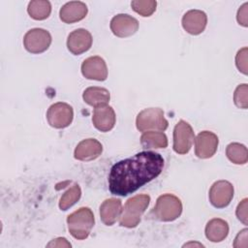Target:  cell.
<instances>
[{"mask_svg": "<svg viewBox=\"0 0 248 248\" xmlns=\"http://www.w3.org/2000/svg\"><path fill=\"white\" fill-rule=\"evenodd\" d=\"M95 223L93 212L89 207H80L67 217L68 230L76 239H85Z\"/></svg>", "mask_w": 248, "mask_h": 248, "instance_id": "cell-3", "label": "cell"}, {"mask_svg": "<svg viewBox=\"0 0 248 248\" xmlns=\"http://www.w3.org/2000/svg\"><path fill=\"white\" fill-rule=\"evenodd\" d=\"M109 26L115 36L126 38L134 35L138 31L139 21L127 14H119L111 18Z\"/></svg>", "mask_w": 248, "mask_h": 248, "instance_id": "cell-11", "label": "cell"}, {"mask_svg": "<svg viewBox=\"0 0 248 248\" xmlns=\"http://www.w3.org/2000/svg\"><path fill=\"white\" fill-rule=\"evenodd\" d=\"M103 151V145L95 139H86L78 143L74 155L79 161H91L98 158Z\"/></svg>", "mask_w": 248, "mask_h": 248, "instance_id": "cell-16", "label": "cell"}, {"mask_svg": "<svg viewBox=\"0 0 248 248\" xmlns=\"http://www.w3.org/2000/svg\"><path fill=\"white\" fill-rule=\"evenodd\" d=\"M163 157L153 151H142L114 164L108 175L109 191L127 196L156 178L163 170Z\"/></svg>", "mask_w": 248, "mask_h": 248, "instance_id": "cell-1", "label": "cell"}, {"mask_svg": "<svg viewBox=\"0 0 248 248\" xmlns=\"http://www.w3.org/2000/svg\"><path fill=\"white\" fill-rule=\"evenodd\" d=\"M92 41V35L89 31L83 28H78L69 34L67 47L73 54L79 55L91 47Z\"/></svg>", "mask_w": 248, "mask_h": 248, "instance_id": "cell-13", "label": "cell"}, {"mask_svg": "<svg viewBox=\"0 0 248 248\" xmlns=\"http://www.w3.org/2000/svg\"><path fill=\"white\" fill-rule=\"evenodd\" d=\"M83 101L94 108L106 106L110 100L109 91L103 87L90 86L83 91Z\"/></svg>", "mask_w": 248, "mask_h": 248, "instance_id": "cell-20", "label": "cell"}, {"mask_svg": "<svg viewBox=\"0 0 248 248\" xmlns=\"http://www.w3.org/2000/svg\"><path fill=\"white\" fill-rule=\"evenodd\" d=\"M209 202L216 208H224L230 204L233 197V186L227 180H219L209 190Z\"/></svg>", "mask_w": 248, "mask_h": 248, "instance_id": "cell-9", "label": "cell"}, {"mask_svg": "<svg viewBox=\"0 0 248 248\" xmlns=\"http://www.w3.org/2000/svg\"><path fill=\"white\" fill-rule=\"evenodd\" d=\"M150 202V197L140 194L130 198L121 211L119 216V224L126 228H135L139 225L141 215L146 210Z\"/></svg>", "mask_w": 248, "mask_h": 248, "instance_id": "cell-2", "label": "cell"}, {"mask_svg": "<svg viewBox=\"0 0 248 248\" xmlns=\"http://www.w3.org/2000/svg\"><path fill=\"white\" fill-rule=\"evenodd\" d=\"M218 137L210 131L201 132L195 140V153L201 159L212 157L217 151Z\"/></svg>", "mask_w": 248, "mask_h": 248, "instance_id": "cell-10", "label": "cell"}, {"mask_svg": "<svg viewBox=\"0 0 248 248\" xmlns=\"http://www.w3.org/2000/svg\"><path fill=\"white\" fill-rule=\"evenodd\" d=\"M81 73L88 79L106 80L108 78L107 64L100 56L88 57L81 64Z\"/></svg>", "mask_w": 248, "mask_h": 248, "instance_id": "cell-12", "label": "cell"}, {"mask_svg": "<svg viewBox=\"0 0 248 248\" xmlns=\"http://www.w3.org/2000/svg\"><path fill=\"white\" fill-rule=\"evenodd\" d=\"M247 233H248V230L247 229H243L242 231H240L238 232V234L236 235L234 242H233V247L238 248V247H244L246 248L248 246L247 243Z\"/></svg>", "mask_w": 248, "mask_h": 248, "instance_id": "cell-30", "label": "cell"}, {"mask_svg": "<svg viewBox=\"0 0 248 248\" xmlns=\"http://www.w3.org/2000/svg\"><path fill=\"white\" fill-rule=\"evenodd\" d=\"M51 44V36L48 31L42 28H33L25 34L23 45L27 51L38 54L46 51Z\"/></svg>", "mask_w": 248, "mask_h": 248, "instance_id": "cell-7", "label": "cell"}, {"mask_svg": "<svg viewBox=\"0 0 248 248\" xmlns=\"http://www.w3.org/2000/svg\"><path fill=\"white\" fill-rule=\"evenodd\" d=\"M236 19L237 22L244 26L247 27L248 26V3H244L237 11V16H236Z\"/></svg>", "mask_w": 248, "mask_h": 248, "instance_id": "cell-29", "label": "cell"}, {"mask_svg": "<svg viewBox=\"0 0 248 248\" xmlns=\"http://www.w3.org/2000/svg\"><path fill=\"white\" fill-rule=\"evenodd\" d=\"M74 118L73 108L63 102H58L51 105L46 112V119L48 124L56 129H63L68 127Z\"/></svg>", "mask_w": 248, "mask_h": 248, "instance_id": "cell-6", "label": "cell"}, {"mask_svg": "<svg viewBox=\"0 0 248 248\" xmlns=\"http://www.w3.org/2000/svg\"><path fill=\"white\" fill-rule=\"evenodd\" d=\"M27 12L29 16L36 20H43L49 16L51 5L46 0H33L29 2Z\"/></svg>", "mask_w": 248, "mask_h": 248, "instance_id": "cell-22", "label": "cell"}, {"mask_svg": "<svg viewBox=\"0 0 248 248\" xmlns=\"http://www.w3.org/2000/svg\"><path fill=\"white\" fill-rule=\"evenodd\" d=\"M229 233L228 223L220 218L209 220L205 226V236L212 242H221Z\"/></svg>", "mask_w": 248, "mask_h": 248, "instance_id": "cell-19", "label": "cell"}, {"mask_svg": "<svg viewBox=\"0 0 248 248\" xmlns=\"http://www.w3.org/2000/svg\"><path fill=\"white\" fill-rule=\"evenodd\" d=\"M136 125L139 131H165L169 122L165 118L164 111L159 108H148L141 110L136 119Z\"/></svg>", "mask_w": 248, "mask_h": 248, "instance_id": "cell-5", "label": "cell"}, {"mask_svg": "<svg viewBox=\"0 0 248 248\" xmlns=\"http://www.w3.org/2000/svg\"><path fill=\"white\" fill-rule=\"evenodd\" d=\"M87 6L80 1H71L62 6L59 12L60 19L65 23H74L83 19L87 15Z\"/></svg>", "mask_w": 248, "mask_h": 248, "instance_id": "cell-17", "label": "cell"}, {"mask_svg": "<svg viewBox=\"0 0 248 248\" xmlns=\"http://www.w3.org/2000/svg\"><path fill=\"white\" fill-rule=\"evenodd\" d=\"M140 143L143 148H166L168 146V138L163 132L147 131L140 137Z\"/></svg>", "mask_w": 248, "mask_h": 248, "instance_id": "cell-21", "label": "cell"}, {"mask_svg": "<svg viewBox=\"0 0 248 248\" xmlns=\"http://www.w3.org/2000/svg\"><path fill=\"white\" fill-rule=\"evenodd\" d=\"M194 137L191 125L184 120H179L173 129V150L177 154L188 153L192 147Z\"/></svg>", "mask_w": 248, "mask_h": 248, "instance_id": "cell-8", "label": "cell"}, {"mask_svg": "<svg viewBox=\"0 0 248 248\" xmlns=\"http://www.w3.org/2000/svg\"><path fill=\"white\" fill-rule=\"evenodd\" d=\"M47 247H71V243L64 237H58L51 240L47 245Z\"/></svg>", "mask_w": 248, "mask_h": 248, "instance_id": "cell-31", "label": "cell"}, {"mask_svg": "<svg viewBox=\"0 0 248 248\" xmlns=\"http://www.w3.org/2000/svg\"><path fill=\"white\" fill-rule=\"evenodd\" d=\"M122 211V203L119 199L111 198L103 202L100 206L102 222L107 226H112L119 218Z\"/></svg>", "mask_w": 248, "mask_h": 248, "instance_id": "cell-18", "label": "cell"}, {"mask_svg": "<svg viewBox=\"0 0 248 248\" xmlns=\"http://www.w3.org/2000/svg\"><path fill=\"white\" fill-rule=\"evenodd\" d=\"M234 105L239 108L246 109L248 108V85L246 83L239 84L233 93Z\"/></svg>", "mask_w": 248, "mask_h": 248, "instance_id": "cell-26", "label": "cell"}, {"mask_svg": "<svg viewBox=\"0 0 248 248\" xmlns=\"http://www.w3.org/2000/svg\"><path fill=\"white\" fill-rule=\"evenodd\" d=\"M115 112L110 106H101L94 108L92 122L94 127L101 132H108L115 125Z\"/></svg>", "mask_w": 248, "mask_h": 248, "instance_id": "cell-15", "label": "cell"}, {"mask_svg": "<svg viewBox=\"0 0 248 248\" xmlns=\"http://www.w3.org/2000/svg\"><path fill=\"white\" fill-rule=\"evenodd\" d=\"M248 48L246 46L242 47L237 51V54L235 56V65L239 72H241L244 75L248 74Z\"/></svg>", "mask_w": 248, "mask_h": 248, "instance_id": "cell-27", "label": "cell"}, {"mask_svg": "<svg viewBox=\"0 0 248 248\" xmlns=\"http://www.w3.org/2000/svg\"><path fill=\"white\" fill-rule=\"evenodd\" d=\"M182 212L181 201L172 194H164L157 199L152 210L154 217L163 222H170L177 219Z\"/></svg>", "mask_w": 248, "mask_h": 248, "instance_id": "cell-4", "label": "cell"}, {"mask_svg": "<svg viewBox=\"0 0 248 248\" xmlns=\"http://www.w3.org/2000/svg\"><path fill=\"white\" fill-rule=\"evenodd\" d=\"M247 199H243L237 205L235 214L239 221H241L244 225L248 224V214H247Z\"/></svg>", "mask_w": 248, "mask_h": 248, "instance_id": "cell-28", "label": "cell"}, {"mask_svg": "<svg viewBox=\"0 0 248 248\" xmlns=\"http://www.w3.org/2000/svg\"><path fill=\"white\" fill-rule=\"evenodd\" d=\"M131 6L141 16H150L156 10L157 2L154 0H134L131 2Z\"/></svg>", "mask_w": 248, "mask_h": 248, "instance_id": "cell-25", "label": "cell"}, {"mask_svg": "<svg viewBox=\"0 0 248 248\" xmlns=\"http://www.w3.org/2000/svg\"><path fill=\"white\" fill-rule=\"evenodd\" d=\"M206 23V14L201 10H190L182 17V26L191 35H199L203 32Z\"/></svg>", "mask_w": 248, "mask_h": 248, "instance_id": "cell-14", "label": "cell"}, {"mask_svg": "<svg viewBox=\"0 0 248 248\" xmlns=\"http://www.w3.org/2000/svg\"><path fill=\"white\" fill-rule=\"evenodd\" d=\"M228 159L236 165H244L248 161V151L244 144L239 142H232L226 148Z\"/></svg>", "mask_w": 248, "mask_h": 248, "instance_id": "cell-23", "label": "cell"}, {"mask_svg": "<svg viewBox=\"0 0 248 248\" xmlns=\"http://www.w3.org/2000/svg\"><path fill=\"white\" fill-rule=\"evenodd\" d=\"M81 196L80 187L78 184L73 185L69 188L61 197L59 202V208L61 210H67L69 207L74 205Z\"/></svg>", "mask_w": 248, "mask_h": 248, "instance_id": "cell-24", "label": "cell"}]
</instances>
